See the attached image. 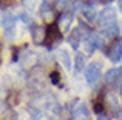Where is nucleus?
<instances>
[{"label": "nucleus", "mask_w": 122, "mask_h": 120, "mask_svg": "<svg viewBox=\"0 0 122 120\" xmlns=\"http://www.w3.org/2000/svg\"><path fill=\"white\" fill-rule=\"evenodd\" d=\"M96 25H97V28L101 31L117 25V12H116V9L111 8V6H105V8L97 14Z\"/></svg>", "instance_id": "nucleus-1"}, {"label": "nucleus", "mask_w": 122, "mask_h": 120, "mask_svg": "<svg viewBox=\"0 0 122 120\" xmlns=\"http://www.w3.org/2000/svg\"><path fill=\"white\" fill-rule=\"evenodd\" d=\"M15 23H17V17L14 14H11L8 9H2V28H3V37L6 40L14 39Z\"/></svg>", "instance_id": "nucleus-2"}, {"label": "nucleus", "mask_w": 122, "mask_h": 120, "mask_svg": "<svg viewBox=\"0 0 122 120\" xmlns=\"http://www.w3.org/2000/svg\"><path fill=\"white\" fill-rule=\"evenodd\" d=\"M63 40V32L60 31L57 22L48 25V31H46V40H45V45L46 49H54V46H57L60 42Z\"/></svg>", "instance_id": "nucleus-3"}, {"label": "nucleus", "mask_w": 122, "mask_h": 120, "mask_svg": "<svg viewBox=\"0 0 122 120\" xmlns=\"http://www.w3.org/2000/svg\"><path fill=\"white\" fill-rule=\"evenodd\" d=\"M82 46H83V51H85L86 55L94 54L99 48H102V37L99 36V34L90 31V32L85 34V37H83Z\"/></svg>", "instance_id": "nucleus-4"}, {"label": "nucleus", "mask_w": 122, "mask_h": 120, "mask_svg": "<svg viewBox=\"0 0 122 120\" xmlns=\"http://www.w3.org/2000/svg\"><path fill=\"white\" fill-rule=\"evenodd\" d=\"M101 75H102V63L99 60L96 62H91L86 65L85 71H83V77H85V82L88 85H96L99 80H101Z\"/></svg>", "instance_id": "nucleus-5"}, {"label": "nucleus", "mask_w": 122, "mask_h": 120, "mask_svg": "<svg viewBox=\"0 0 122 120\" xmlns=\"http://www.w3.org/2000/svg\"><path fill=\"white\" fill-rule=\"evenodd\" d=\"M104 103H105V108L111 111V114L117 115L121 112L119 99H117V94H116L114 89H111V88H104Z\"/></svg>", "instance_id": "nucleus-6"}, {"label": "nucleus", "mask_w": 122, "mask_h": 120, "mask_svg": "<svg viewBox=\"0 0 122 120\" xmlns=\"http://www.w3.org/2000/svg\"><path fill=\"white\" fill-rule=\"evenodd\" d=\"M105 55L108 57L110 62L119 63L122 60V40L121 39L111 40V43L108 45V48L105 49Z\"/></svg>", "instance_id": "nucleus-7"}, {"label": "nucleus", "mask_w": 122, "mask_h": 120, "mask_svg": "<svg viewBox=\"0 0 122 120\" xmlns=\"http://www.w3.org/2000/svg\"><path fill=\"white\" fill-rule=\"evenodd\" d=\"M122 80V66H117V68H111L108 69L104 74V82L107 86H114L117 88L119 82Z\"/></svg>", "instance_id": "nucleus-8"}, {"label": "nucleus", "mask_w": 122, "mask_h": 120, "mask_svg": "<svg viewBox=\"0 0 122 120\" xmlns=\"http://www.w3.org/2000/svg\"><path fill=\"white\" fill-rule=\"evenodd\" d=\"M48 26L45 25H33L31 26V42L34 45H45Z\"/></svg>", "instance_id": "nucleus-9"}, {"label": "nucleus", "mask_w": 122, "mask_h": 120, "mask_svg": "<svg viewBox=\"0 0 122 120\" xmlns=\"http://www.w3.org/2000/svg\"><path fill=\"white\" fill-rule=\"evenodd\" d=\"M73 20H74V15H73L71 11H66V12H62V14H57V18H56L57 25H59L60 31H62L63 34H66V32L70 34Z\"/></svg>", "instance_id": "nucleus-10"}, {"label": "nucleus", "mask_w": 122, "mask_h": 120, "mask_svg": "<svg viewBox=\"0 0 122 120\" xmlns=\"http://www.w3.org/2000/svg\"><path fill=\"white\" fill-rule=\"evenodd\" d=\"M82 40H83V34L81 32L79 28H73V29L70 31V34L66 36V42H68L70 45H71V48L76 49V51L79 49V45H81Z\"/></svg>", "instance_id": "nucleus-11"}, {"label": "nucleus", "mask_w": 122, "mask_h": 120, "mask_svg": "<svg viewBox=\"0 0 122 120\" xmlns=\"http://www.w3.org/2000/svg\"><path fill=\"white\" fill-rule=\"evenodd\" d=\"M56 55H57V60L62 63V66L66 69V71L73 69V60H71V55H70V52L66 51V49L59 48L56 51Z\"/></svg>", "instance_id": "nucleus-12"}, {"label": "nucleus", "mask_w": 122, "mask_h": 120, "mask_svg": "<svg viewBox=\"0 0 122 120\" xmlns=\"http://www.w3.org/2000/svg\"><path fill=\"white\" fill-rule=\"evenodd\" d=\"M19 62H20V65L23 66V68L28 69V68H33V66L36 65L37 57H36V54H34L33 51L26 49V51H25L22 55H19Z\"/></svg>", "instance_id": "nucleus-13"}, {"label": "nucleus", "mask_w": 122, "mask_h": 120, "mask_svg": "<svg viewBox=\"0 0 122 120\" xmlns=\"http://www.w3.org/2000/svg\"><path fill=\"white\" fill-rule=\"evenodd\" d=\"M82 17L86 20V23H93V22H96V18H97V14L99 12H96L94 6H90V5H85L83 6V9L81 11Z\"/></svg>", "instance_id": "nucleus-14"}, {"label": "nucleus", "mask_w": 122, "mask_h": 120, "mask_svg": "<svg viewBox=\"0 0 122 120\" xmlns=\"http://www.w3.org/2000/svg\"><path fill=\"white\" fill-rule=\"evenodd\" d=\"M85 68H86L85 54L77 52V55H76V59H74V72H76V74H79V72L85 71Z\"/></svg>", "instance_id": "nucleus-15"}, {"label": "nucleus", "mask_w": 122, "mask_h": 120, "mask_svg": "<svg viewBox=\"0 0 122 120\" xmlns=\"http://www.w3.org/2000/svg\"><path fill=\"white\" fill-rule=\"evenodd\" d=\"M56 2H57V0H42L40 14H42V12H46V11H51V9H54V6H56Z\"/></svg>", "instance_id": "nucleus-16"}, {"label": "nucleus", "mask_w": 122, "mask_h": 120, "mask_svg": "<svg viewBox=\"0 0 122 120\" xmlns=\"http://www.w3.org/2000/svg\"><path fill=\"white\" fill-rule=\"evenodd\" d=\"M50 82L53 85H56V86H60V88H62V85H60V74H59V71H57V69H54V71L50 72Z\"/></svg>", "instance_id": "nucleus-17"}, {"label": "nucleus", "mask_w": 122, "mask_h": 120, "mask_svg": "<svg viewBox=\"0 0 122 120\" xmlns=\"http://www.w3.org/2000/svg\"><path fill=\"white\" fill-rule=\"evenodd\" d=\"M15 3V0H2V9H6L9 6H12Z\"/></svg>", "instance_id": "nucleus-18"}, {"label": "nucleus", "mask_w": 122, "mask_h": 120, "mask_svg": "<svg viewBox=\"0 0 122 120\" xmlns=\"http://www.w3.org/2000/svg\"><path fill=\"white\" fill-rule=\"evenodd\" d=\"M20 2H22V5L26 6V8H33V6L36 5L37 0H20Z\"/></svg>", "instance_id": "nucleus-19"}, {"label": "nucleus", "mask_w": 122, "mask_h": 120, "mask_svg": "<svg viewBox=\"0 0 122 120\" xmlns=\"http://www.w3.org/2000/svg\"><path fill=\"white\" fill-rule=\"evenodd\" d=\"M17 17H20L22 20L25 22V23H30V20H28V18H30V17H28V14H26V12H20V14H19Z\"/></svg>", "instance_id": "nucleus-20"}, {"label": "nucleus", "mask_w": 122, "mask_h": 120, "mask_svg": "<svg viewBox=\"0 0 122 120\" xmlns=\"http://www.w3.org/2000/svg\"><path fill=\"white\" fill-rule=\"evenodd\" d=\"M85 3L90 5V6H94V5H97V3H102V0H85Z\"/></svg>", "instance_id": "nucleus-21"}, {"label": "nucleus", "mask_w": 122, "mask_h": 120, "mask_svg": "<svg viewBox=\"0 0 122 120\" xmlns=\"http://www.w3.org/2000/svg\"><path fill=\"white\" fill-rule=\"evenodd\" d=\"M97 120H111L110 117H107V115H104V114H102V115H97Z\"/></svg>", "instance_id": "nucleus-22"}, {"label": "nucleus", "mask_w": 122, "mask_h": 120, "mask_svg": "<svg viewBox=\"0 0 122 120\" xmlns=\"http://www.w3.org/2000/svg\"><path fill=\"white\" fill-rule=\"evenodd\" d=\"M113 2V0H102V3H104V5H108V3H111Z\"/></svg>", "instance_id": "nucleus-23"}, {"label": "nucleus", "mask_w": 122, "mask_h": 120, "mask_svg": "<svg viewBox=\"0 0 122 120\" xmlns=\"http://www.w3.org/2000/svg\"><path fill=\"white\" fill-rule=\"evenodd\" d=\"M121 100H122V94H121Z\"/></svg>", "instance_id": "nucleus-24"}]
</instances>
